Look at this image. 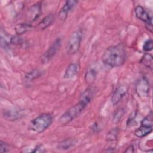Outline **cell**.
Instances as JSON below:
<instances>
[{
  "instance_id": "cell-30",
  "label": "cell",
  "mask_w": 153,
  "mask_h": 153,
  "mask_svg": "<svg viewBox=\"0 0 153 153\" xmlns=\"http://www.w3.org/2000/svg\"><path fill=\"white\" fill-rule=\"evenodd\" d=\"M91 130L94 131V132H97V130H98V126L97 123H94L92 126H91Z\"/></svg>"
},
{
  "instance_id": "cell-11",
  "label": "cell",
  "mask_w": 153,
  "mask_h": 153,
  "mask_svg": "<svg viewBox=\"0 0 153 153\" xmlns=\"http://www.w3.org/2000/svg\"><path fill=\"white\" fill-rule=\"evenodd\" d=\"M79 71V65L76 63H71L66 69L63 77L65 79H71L75 77Z\"/></svg>"
},
{
  "instance_id": "cell-5",
  "label": "cell",
  "mask_w": 153,
  "mask_h": 153,
  "mask_svg": "<svg viewBox=\"0 0 153 153\" xmlns=\"http://www.w3.org/2000/svg\"><path fill=\"white\" fill-rule=\"evenodd\" d=\"M61 45V39L60 38L56 39L51 45L47 48V50L42 54L40 57L42 63H47L50 60L53 58L54 55L59 50Z\"/></svg>"
},
{
  "instance_id": "cell-8",
  "label": "cell",
  "mask_w": 153,
  "mask_h": 153,
  "mask_svg": "<svg viewBox=\"0 0 153 153\" xmlns=\"http://www.w3.org/2000/svg\"><path fill=\"white\" fill-rule=\"evenodd\" d=\"M128 91V87L126 85L121 84L118 85L114 91L112 97L111 102L113 105H117L121 99L124 97Z\"/></svg>"
},
{
  "instance_id": "cell-7",
  "label": "cell",
  "mask_w": 153,
  "mask_h": 153,
  "mask_svg": "<svg viewBox=\"0 0 153 153\" xmlns=\"http://www.w3.org/2000/svg\"><path fill=\"white\" fill-rule=\"evenodd\" d=\"M41 5L40 3H36L32 5L27 10L26 13V19L28 23L32 22L37 20L41 14Z\"/></svg>"
},
{
  "instance_id": "cell-22",
  "label": "cell",
  "mask_w": 153,
  "mask_h": 153,
  "mask_svg": "<svg viewBox=\"0 0 153 153\" xmlns=\"http://www.w3.org/2000/svg\"><path fill=\"white\" fill-rule=\"evenodd\" d=\"M119 133V129L118 127H116L112 128L109 130L106 136V140L107 142H113L117 140Z\"/></svg>"
},
{
  "instance_id": "cell-21",
  "label": "cell",
  "mask_w": 153,
  "mask_h": 153,
  "mask_svg": "<svg viewBox=\"0 0 153 153\" xmlns=\"http://www.w3.org/2000/svg\"><path fill=\"white\" fill-rule=\"evenodd\" d=\"M97 71L94 68H90L87 70L85 74V80L88 84H91L94 82L96 78Z\"/></svg>"
},
{
  "instance_id": "cell-26",
  "label": "cell",
  "mask_w": 153,
  "mask_h": 153,
  "mask_svg": "<svg viewBox=\"0 0 153 153\" xmlns=\"http://www.w3.org/2000/svg\"><path fill=\"white\" fill-rule=\"evenodd\" d=\"M0 151L1 152H7L9 151L8 145L2 140L0 141Z\"/></svg>"
},
{
  "instance_id": "cell-9",
  "label": "cell",
  "mask_w": 153,
  "mask_h": 153,
  "mask_svg": "<svg viewBox=\"0 0 153 153\" xmlns=\"http://www.w3.org/2000/svg\"><path fill=\"white\" fill-rule=\"evenodd\" d=\"M78 1H67L61 8L59 13V17L62 21H65L69 14V13L74 8V7L77 4Z\"/></svg>"
},
{
  "instance_id": "cell-2",
  "label": "cell",
  "mask_w": 153,
  "mask_h": 153,
  "mask_svg": "<svg viewBox=\"0 0 153 153\" xmlns=\"http://www.w3.org/2000/svg\"><path fill=\"white\" fill-rule=\"evenodd\" d=\"M53 121V117L50 113H43L30 121L29 129L37 133L45 131L50 127Z\"/></svg>"
},
{
  "instance_id": "cell-18",
  "label": "cell",
  "mask_w": 153,
  "mask_h": 153,
  "mask_svg": "<svg viewBox=\"0 0 153 153\" xmlns=\"http://www.w3.org/2000/svg\"><path fill=\"white\" fill-rule=\"evenodd\" d=\"M93 96V90L91 88L86 89L81 95L79 102L83 103L85 106H87V105L90 102L92 99Z\"/></svg>"
},
{
  "instance_id": "cell-29",
  "label": "cell",
  "mask_w": 153,
  "mask_h": 153,
  "mask_svg": "<svg viewBox=\"0 0 153 153\" xmlns=\"http://www.w3.org/2000/svg\"><path fill=\"white\" fill-rule=\"evenodd\" d=\"M134 146L132 145H129L126 149L124 151V152H134Z\"/></svg>"
},
{
  "instance_id": "cell-27",
  "label": "cell",
  "mask_w": 153,
  "mask_h": 153,
  "mask_svg": "<svg viewBox=\"0 0 153 153\" xmlns=\"http://www.w3.org/2000/svg\"><path fill=\"white\" fill-rule=\"evenodd\" d=\"M46 151L45 148L41 145H37L35 147V148L32 151V152H45Z\"/></svg>"
},
{
  "instance_id": "cell-1",
  "label": "cell",
  "mask_w": 153,
  "mask_h": 153,
  "mask_svg": "<svg viewBox=\"0 0 153 153\" xmlns=\"http://www.w3.org/2000/svg\"><path fill=\"white\" fill-rule=\"evenodd\" d=\"M126 59V51L124 47L121 44L108 47L102 56L103 63L111 67L122 66Z\"/></svg>"
},
{
  "instance_id": "cell-28",
  "label": "cell",
  "mask_w": 153,
  "mask_h": 153,
  "mask_svg": "<svg viewBox=\"0 0 153 153\" xmlns=\"http://www.w3.org/2000/svg\"><path fill=\"white\" fill-rule=\"evenodd\" d=\"M145 27L151 33L152 32V20L147 23H145Z\"/></svg>"
},
{
  "instance_id": "cell-4",
  "label": "cell",
  "mask_w": 153,
  "mask_h": 153,
  "mask_svg": "<svg viewBox=\"0 0 153 153\" xmlns=\"http://www.w3.org/2000/svg\"><path fill=\"white\" fill-rule=\"evenodd\" d=\"M82 39V32L79 29L74 31L66 44V52L69 55L75 54L79 50Z\"/></svg>"
},
{
  "instance_id": "cell-20",
  "label": "cell",
  "mask_w": 153,
  "mask_h": 153,
  "mask_svg": "<svg viewBox=\"0 0 153 153\" xmlns=\"http://www.w3.org/2000/svg\"><path fill=\"white\" fill-rule=\"evenodd\" d=\"M140 63L147 68L152 70L153 63V59L152 55L149 53H145L140 59Z\"/></svg>"
},
{
  "instance_id": "cell-3",
  "label": "cell",
  "mask_w": 153,
  "mask_h": 153,
  "mask_svg": "<svg viewBox=\"0 0 153 153\" xmlns=\"http://www.w3.org/2000/svg\"><path fill=\"white\" fill-rule=\"evenodd\" d=\"M86 107L83 103L78 102L68 108L59 118V122L62 125H66L76 118Z\"/></svg>"
},
{
  "instance_id": "cell-24",
  "label": "cell",
  "mask_w": 153,
  "mask_h": 153,
  "mask_svg": "<svg viewBox=\"0 0 153 153\" xmlns=\"http://www.w3.org/2000/svg\"><path fill=\"white\" fill-rule=\"evenodd\" d=\"M141 125L147 126V127H152L153 125V116L152 112H150L141 121Z\"/></svg>"
},
{
  "instance_id": "cell-15",
  "label": "cell",
  "mask_w": 153,
  "mask_h": 153,
  "mask_svg": "<svg viewBox=\"0 0 153 153\" xmlns=\"http://www.w3.org/2000/svg\"><path fill=\"white\" fill-rule=\"evenodd\" d=\"M13 35H9L5 30L1 29V45L4 48H7L11 44V39H12Z\"/></svg>"
},
{
  "instance_id": "cell-23",
  "label": "cell",
  "mask_w": 153,
  "mask_h": 153,
  "mask_svg": "<svg viewBox=\"0 0 153 153\" xmlns=\"http://www.w3.org/2000/svg\"><path fill=\"white\" fill-rule=\"evenodd\" d=\"M125 113L124 109L123 108H118L114 113L113 117H112V123L114 124H118L120 120H121L122 117H123L124 114Z\"/></svg>"
},
{
  "instance_id": "cell-12",
  "label": "cell",
  "mask_w": 153,
  "mask_h": 153,
  "mask_svg": "<svg viewBox=\"0 0 153 153\" xmlns=\"http://www.w3.org/2000/svg\"><path fill=\"white\" fill-rule=\"evenodd\" d=\"M54 21V16L52 14H49L45 16L38 23V27L41 30H44L51 26Z\"/></svg>"
},
{
  "instance_id": "cell-25",
  "label": "cell",
  "mask_w": 153,
  "mask_h": 153,
  "mask_svg": "<svg viewBox=\"0 0 153 153\" xmlns=\"http://www.w3.org/2000/svg\"><path fill=\"white\" fill-rule=\"evenodd\" d=\"M153 48V41L151 39H147L143 45V50L145 52L151 51Z\"/></svg>"
},
{
  "instance_id": "cell-19",
  "label": "cell",
  "mask_w": 153,
  "mask_h": 153,
  "mask_svg": "<svg viewBox=\"0 0 153 153\" xmlns=\"http://www.w3.org/2000/svg\"><path fill=\"white\" fill-rule=\"evenodd\" d=\"M42 74V71L39 69L32 70V71H30L26 73L24 75V81L26 82H32L33 80L41 76Z\"/></svg>"
},
{
  "instance_id": "cell-6",
  "label": "cell",
  "mask_w": 153,
  "mask_h": 153,
  "mask_svg": "<svg viewBox=\"0 0 153 153\" xmlns=\"http://www.w3.org/2000/svg\"><path fill=\"white\" fill-rule=\"evenodd\" d=\"M150 85L148 80L145 77H142L137 82L135 91L138 96L141 97H148L149 93Z\"/></svg>"
},
{
  "instance_id": "cell-10",
  "label": "cell",
  "mask_w": 153,
  "mask_h": 153,
  "mask_svg": "<svg viewBox=\"0 0 153 153\" xmlns=\"http://www.w3.org/2000/svg\"><path fill=\"white\" fill-rule=\"evenodd\" d=\"M134 13L136 17L145 23H147L152 19L145 8L140 5H137L135 8Z\"/></svg>"
},
{
  "instance_id": "cell-17",
  "label": "cell",
  "mask_w": 153,
  "mask_h": 153,
  "mask_svg": "<svg viewBox=\"0 0 153 153\" xmlns=\"http://www.w3.org/2000/svg\"><path fill=\"white\" fill-rule=\"evenodd\" d=\"M4 117L8 120H16L22 115L20 110L19 109H8L6 110L3 113Z\"/></svg>"
},
{
  "instance_id": "cell-14",
  "label": "cell",
  "mask_w": 153,
  "mask_h": 153,
  "mask_svg": "<svg viewBox=\"0 0 153 153\" xmlns=\"http://www.w3.org/2000/svg\"><path fill=\"white\" fill-rule=\"evenodd\" d=\"M32 27V25L30 23H21L17 24L15 27V32L17 35H22L28 31H29Z\"/></svg>"
},
{
  "instance_id": "cell-31",
  "label": "cell",
  "mask_w": 153,
  "mask_h": 153,
  "mask_svg": "<svg viewBox=\"0 0 153 153\" xmlns=\"http://www.w3.org/2000/svg\"><path fill=\"white\" fill-rule=\"evenodd\" d=\"M115 151V149L114 148H107V149L103 151V152H114Z\"/></svg>"
},
{
  "instance_id": "cell-13",
  "label": "cell",
  "mask_w": 153,
  "mask_h": 153,
  "mask_svg": "<svg viewBox=\"0 0 153 153\" xmlns=\"http://www.w3.org/2000/svg\"><path fill=\"white\" fill-rule=\"evenodd\" d=\"M152 131V127H147L141 125L140 127L137 128L134 131V134L137 137H143Z\"/></svg>"
},
{
  "instance_id": "cell-16",
  "label": "cell",
  "mask_w": 153,
  "mask_h": 153,
  "mask_svg": "<svg viewBox=\"0 0 153 153\" xmlns=\"http://www.w3.org/2000/svg\"><path fill=\"white\" fill-rule=\"evenodd\" d=\"M77 140L75 139H66L59 143L57 149L61 150H67L74 147L76 143Z\"/></svg>"
}]
</instances>
